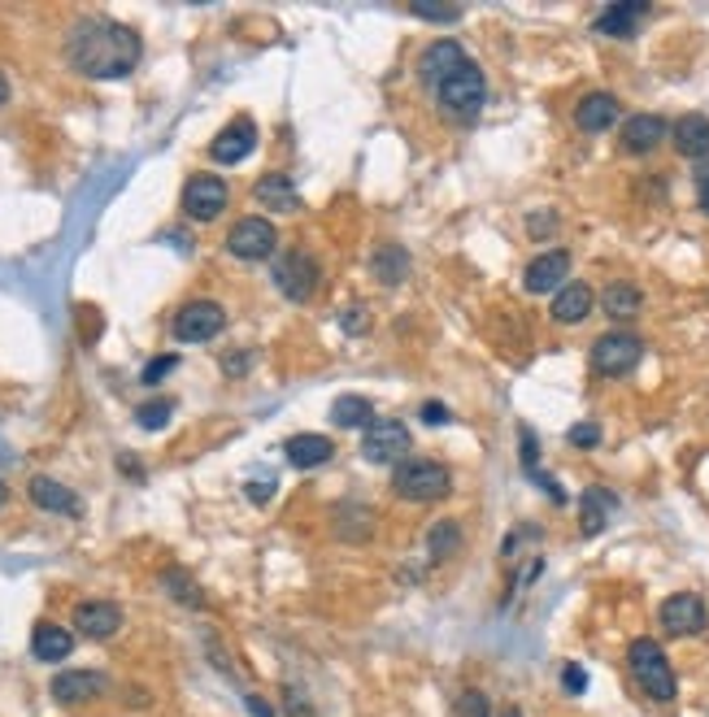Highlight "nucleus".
I'll return each instance as SVG.
<instances>
[{
    "instance_id": "f257e3e1",
    "label": "nucleus",
    "mask_w": 709,
    "mask_h": 717,
    "mask_svg": "<svg viewBox=\"0 0 709 717\" xmlns=\"http://www.w3.org/2000/svg\"><path fill=\"white\" fill-rule=\"evenodd\" d=\"M418 78L448 122H474L488 105V78L457 39H435L418 57Z\"/></svg>"
},
{
    "instance_id": "f03ea898",
    "label": "nucleus",
    "mask_w": 709,
    "mask_h": 717,
    "mask_svg": "<svg viewBox=\"0 0 709 717\" xmlns=\"http://www.w3.org/2000/svg\"><path fill=\"white\" fill-rule=\"evenodd\" d=\"M140 57H144V44L127 22L87 13L65 31V61L83 78H100V83L127 78L140 65Z\"/></svg>"
},
{
    "instance_id": "7ed1b4c3",
    "label": "nucleus",
    "mask_w": 709,
    "mask_h": 717,
    "mask_svg": "<svg viewBox=\"0 0 709 717\" xmlns=\"http://www.w3.org/2000/svg\"><path fill=\"white\" fill-rule=\"evenodd\" d=\"M627 670H632L636 688H640L653 705H675V701H680L675 670H671V661H666V653H662L658 640H649V635L632 640V648H627Z\"/></svg>"
},
{
    "instance_id": "20e7f679",
    "label": "nucleus",
    "mask_w": 709,
    "mask_h": 717,
    "mask_svg": "<svg viewBox=\"0 0 709 717\" xmlns=\"http://www.w3.org/2000/svg\"><path fill=\"white\" fill-rule=\"evenodd\" d=\"M392 491L409 505H431V500H444L453 491V478L440 461H418V457H405L392 474Z\"/></svg>"
},
{
    "instance_id": "39448f33",
    "label": "nucleus",
    "mask_w": 709,
    "mask_h": 717,
    "mask_svg": "<svg viewBox=\"0 0 709 717\" xmlns=\"http://www.w3.org/2000/svg\"><path fill=\"white\" fill-rule=\"evenodd\" d=\"M271 279H275L279 296H288L292 305H305V301H314V292H319V283H323V266L314 262V253L292 248V253H284V257L275 262Z\"/></svg>"
},
{
    "instance_id": "423d86ee",
    "label": "nucleus",
    "mask_w": 709,
    "mask_h": 717,
    "mask_svg": "<svg viewBox=\"0 0 709 717\" xmlns=\"http://www.w3.org/2000/svg\"><path fill=\"white\" fill-rule=\"evenodd\" d=\"M409 452V426L396 417H374L361 435V461L365 465H400Z\"/></svg>"
},
{
    "instance_id": "0eeeda50",
    "label": "nucleus",
    "mask_w": 709,
    "mask_h": 717,
    "mask_svg": "<svg viewBox=\"0 0 709 717\" xmlns=\"http://www.w3.org/2000/svg\"><path fill=\"white\" fill-rule=\"evenodd\" d=\"M645 357V340L640 336H632V331H610V336H601L597 344H592V369L601 374V378H623V374H632L636 365Z\"/></svg>"
},
{
    "instance_id": "6e6552de",
    "label": "nucleus",
    "mask_w": 709,
    "mask_h": 717,
    "mask_svg": "<svg viewBox=\"0 0 709 717\" xmlns=\"http://www.w3.org/2000/svg\"><path fill=\"white\" fill-rule=\"evenodd\" d=\"M223 327H227V309H223L218 301H192V305H183V309L175 314V323H170V331H175L179 344H205V340H214Z\"/></svg>"
},
{
    "instance_id": "1a4fd4ad",
    "label": "nucleus",
    "mask_w": 709,
    "mask_h": 717,
    "mask_svg": "<svg viewBox=\"0 0 709 717\" xmlns=\"http://www.w3.org/2000/svg\"><path fill=\"white\" fill-rule=\"evenodd\" d=\"M227 205H231L227 179H218V174H192L188 179V187H183V214L192 222H214Z\"/></svg>"
},
{
    "instance_id": "9d476101",
    "label": "nucleus",
    "mask_w": 709,
    "mask_h": 717,
    "mask_svg": "<svg viewBox=\"0 0 709 717\" xmlns=\"http://www.w3.org/2000/svg\"><path fill=\"white\" fill-rule=\"evenodd\" d=\"M279 244V231L271 218H240L227 235V253L240 257V262H266Z\"/></svg>"
},
{
    "instance_id": "9b49d317",
    "label": "nucleus",
    "mask_w": 709,
    "mask_h": 717,
    "mask_svg": "<svg viewBox=\"0 0 709 717\" xmlns=\"http://www.w3.org/2000/svg\"><path fill=\"white\" fill-rule=\"evenodd\" d=\"M662 631L684 640V635H701L709 627V613H706V600L697 592H675L666 605H662Z\"/></svg>"
},
{
    "instance_id": "f8f14e48",
    "label": "nucleus",
    "mask_w": 709,
    "mask_h": 717,
    "mask_svg": "<svg viewBox=\"0 0 709 717\" xmlns=\"http://www.w3.org/2000/svg\"><path fill=\"white\" fill-rule=\"evenodd\" d=\"M566 279H570V253L566 248H549V253H540L527 270H522V288L531 292V296H544V292H562L566 288Z\"/></svg>"
},
{
    "instance_id": "ddd939ff",
    "label": "nucleus",
    "mask_w": 709,
    "mask_h": 717,
    "mask_svg": "<svg viewBox=\"0 0 709 717\" xmlns=\"http://www.w3.org/2000/svg\"><path fill=\"white\" fill-rule=\"evenodd\" d=\"M253 148H257V122L253 118H236V122H227L218 131V139L209 144V157L218 166H240L244 157H253Z\"/></svg>"
},
{
    "instance_id": "4468645a",
    "label": "nucleus",
    "mask_w": 709,
    "mask_h": 717,
    "mask_svg": "<svg viewBox=\"0 0 709 717\" xmlns=\"http://www.w3.org/2000/svg\"><path fill=\"white\" fill-rule=\"evenodd\" d=\"M645 17H649V4L645 0H618V4H605L592 17V31L597 35H610V39H636V31H640Z\"/></svg>"
},
{
    "instance_id": "2eb2a0df",
    "label": "nucleus",
    "mask_w": 709,
    "mask_h": 717,
    "mask_svg": "<svg viewBox=\"0 0 709 717\" xmlns=\"http://www.w3.org/2000/svg\"><path fill=\"white\" fill-rule=\"evenodd\" d=\"M662 139H671V122L658 113H636L623 122V153L632 157H649L653 148H662Z\"/></svg>"
},
{
    "instance_id": "dca6fc26",
    "label": "nucleus",
    "mask_w": 709,
    "mask_h": 717,
    "mask_svg": "<svg viewBox=\"0 0 709 717\" xmlns=\"http://www.w3.org/2000/svg\"><path fill=\"white\" fill-rule=\"evenodd\" d=\"M74 627L83 640H113L122 631V609L113 600H83L74 609Z\"/></svg>"
},
{
    "instance_id": "f3484780",
    "label": "nucleus",
    "mask_w": 709,
    "mask_h": 717,
    "mask_svg": "<svg viewBox=\"0 0 709 717\" xmlns=\"http://www.w3.org/2000/svg\"><path fill=\"white\" fill-rule=\"evenodd\" d=\"M618 113H623L618 96H610V92H588V96L575 105V126H579L584 135H601V131H610V126L618 122Z\"/></svg>"
},
{
    "instance_id": "a211bd4d",
    "label": "nucleus",
    "mask_w": 709,
    "mask_h": 717,
    "mask_svg": "<svg viewBox=\"0 0 709 717\" xmlns=\"http://www.w3.org/2000/svg\"><path fill=\"white\" fill-rule=\"evenodd\" d=\"M253 200H257L262 209H271V214H297V209H301V192H297L292 174H284V170L262 174L257 187H253Z\"/></svg>"
},
{
    "instance_id": "6ab92c4d",
    "label": "nucleus",
    "mask_w": 709,
    "mask_h": 717,
    "mask_svg": "<svg viewBox=\"0 0 709 717\" xmlns=\"http://www.w3.org/2000/svg\"><path fill=\"white\" fill-rule=\"evenodd\" d=\"M26 496H31V505L44 509V513H65V518H79V513H83L79 496H74L65 483L48 478V474H35V478L26 483Z\"/></svg>"
},
{
    "instance_id": "aec40b11",
    "label": "nucleus",
    "mask_w": 709,
    "mask_h": 717,
    "mask_svg": "<svg viewBox=\"0 0 709 717\" xmlns=\"http://www.w3.org/2000/svg\"><path fill=\"white\" fill-rule=\"evenodd\" d=\"M105 696V675H92V670H65L52 679V701L57 705H87Z\"/></svg>"
},
{
    "instance_id": "412c9836",
    "label": "nucleus",
    "mask_w": 709,
    "mask_h": 717,
    "mask_svg": "<svg viewBox=\"0 0 709 717\" xmlns=\"http://www.w3.org/2000/svg\"><path fill=\"white\" fill-rule=\"evenodd\" d=\"M671 144H675V153L688 157V161L709 157V118L706 113H684V118L671 126Z\"/></svg>"
},
{
    "instance_id": "4be33fe9",
    "label": "nucleus",
    "mask_w": 709,
    "mask_h": 717,
    "mask_svg": "<svg viewBox=\"0 0 709 717\" xmlns=\"http://www.w3.org/2000/svg\"><path fill=\"white\" fill-rule=\"evenodd\" d=\"M592 305H597V296H592V288L588 283H566L557 296H553V323H562V327H579L588 314H592Z\"/></svg>"
},
{
    "instance_id": "5701e85b",
    "label": "nucleus",
    "mask_w": 709,
    "mask_h": 717,
    "mask_svg": "<svg viewBox=\"0 0 709 717\" xmlns=\"http://www.w3.org/2000/svg\"><path fill=\"white\" fill-rule=\"evenodd\" d=\"M284 452H288V465H297V470H319V465H327V461L336 457V443H332L327 435H292V439L284 443Z\"/></svg>"
},
{
    "instance_id": "b1692460",
    "label": "nucleus",
    "mask_w": 709,
    "mask_h": 717,
    "mask_svg": "<svg viewBox=\"0 0 709 717\" xmlns=\"http://www.w3.org/2000/svg\"><path fill=\"white\" fill-rule=\"evenodd\" d=\"M70 653H74V635H70L65 627L39 622V627L31 631V657H35V661H65Z\"/></svg>"
},
{
    "instance_id": "393cba45",
    "label": "nucleus",
    "mask_w": 709,
    "mask_h": 717,
    "mask_svg": "<svg viewBox=\"0 0 709 717\" xmlns=\"http://www.w3.org/2000/svg\"><path fill=\"white\" fill-rule=\"evenodd\" d=\"M370 275H374L383 288L405 283V279H409V253H405L400 244H378V248L370 253Z\"/></svg>"
},
{
    "instance_id": "a878e982",
    "label": "nucleus",
    "mask_w": 709,
    "mask_h": 717,
    "mask_svg": "<svg viewBox=\"0 0 709 717\" xmlns=\"http://www.w3.org/2000/svg\"><path fill=\"white\" fill-rule=\"evenodd\" d=\"M601 309H605V318H614V323H632V318H640V309H645V292H640L636 283H610L605 296H601Z\"/></svg>"
},
{
    "instance_id": "bb28decb",
    "label": "nucleus",
    "mask_w": 709,
    "mask_h": 717,
    "mask_svg": "<svg viewBox=\"0 0 709 717\" xmlns=\"http://www.w3.org/2000/svg\"><path fill=\"white\" fill-rule=\"evenodd\" d=\"M579 505H584V535H601L605 522H610V513L618 509L614 491H605V487H588Z\"/></svg>"
},
{
    "instance_id": "cd10ccee",
    "label": "nucleus",
    "mask_w": 709,
    "mask_h": 717,
    "mask_svg": "<svg viewBox=\"0 0 709 717\" xmlns=\"http://www.w3.org/2000/svg\"><path fill=\"white\" fill-rule=\"evenodd\" d=\"M332 422L345 426V430H365L374 422V404L365 396H336L332 404Z\"/></svg>"
},
{
    "instance_id": "c85d7f7f",
    "label": "nucleus",
    "mask_w": 709,
    "mask_h": 717,
    "mask_svg": "<svg viewBox=\"0 0 709 717\" xmlns=\"http://www.w3.org/2000/svg\"><path fill=\"white\" fill-rule=\"evenodd\" d=\"M161 587L170 592V600H179V605H188V609H205V596H201L196 579H188L183 570H166V574H161Z\"/></svg>"
},
{
    "instance_id": "c756f323",
    "label": "nucleus",
    "mask_w": 709,
    "mask_h": 717,
    "mask_svg": "<svg viewBox=\"0 0 709 717\" xmlns=\"http://www.w3.org/2000/svg\"><path fill=\"white\" fill-rule=\"evenodd\" d=\"M426 548H431L435 561L453 557V552L461 548V526H457V522H435V526L426 531Z\"/></svg>"
},
{
    "instance_id": "7c9ffc66",
    "label": "nucleus",
    "mask_w": 709,
    "mask_h": 717,
    "mask_svg": "<svg viewBox=\"0 0 709 717\" xmlns=\"http://www.w3.org/2000/svg\"><path fill=\"white\" fill-rule=\"evenodd\" d=\"M170 413H175V400H153V404H140V409H135V422H140L144 430H161V426L170 422Z\"/></svg>"
},
{
    "instance_id": "2f4dec72",
    "label": "nucleus",
    "mask_w": 709,
    "mask_h": 717,
    "mask_svg": "<svg viewBox=\"0 0 709 717\" xmlns=\"http://www.w3.org/2000/svg\"><path fill=\"white\" fill-rule=\"evenodd\" d=\"M409 13H413V17H426V22H457V17H461L457 4H426V0H413Z\"/></svg>"
},
{
    "instance_id": "473e14b6",
    "label": "nucleus",
    "mask_w": 709,
    "mask_h": 717,
    "mask_svg": "<svg viewBox=\"0 0 709 717\" xmlns=\"http://www.w3.org/2000/svg\"><path fill=\"white\" fill-rule=\"evenodd\" d=\"M175 365H179V357H175V353H166V357H153L148 365H144V369H140V382H144V387H157V382H161V378H166Z\"/></svg>"
},
{
    "instance_id": "72a5a7b5",
    "label": "nucleus",
    "mask_w": 709,
    "mask_h": 717,
    "mask_svg": "<svg viewBox=\"0 0 709 717\" xmlns=\"http://www.w3.org/2000/svg\"><path fill=\"white\" fill-rule=\"evenodd\" d=\"M457 717H492V705L483 692H461L457 696Z\"/></svg>"
},
{
    "instance_id": "f704fd0d",
    "label": "nucleus",
    "mask_w": 709,
    "mask_h": 717,
    "mask_svg": "<svg viewBox=\"0 0 709 717\" xmlns=\"http://www.w3.org/2000/svg\"><path fill=\"white\" fill-rule=\"evenodd\" d=\"M566 439H570L575 448H597V443H601V426H597V422H575V426L566 430Z\"/></svg>"
},
{
    "instance_id": "c9c22d12",
    "label": "nucleus",
    "mask_w": 709,
    "mask_h": 717,
    "mask_svg": "<svg viewBox=\"0 0 709 717\" xmlns=\"http://www.w3.org/2000/svg\"><path fill=\"white\" fill-rule=\"evenodd\" d=\"M340 327H345L349 336H365V331H370V309H365V305H349L345 318H340Z\"/></svg>"
},
{
    "instance_id": "e433bc0d",
    "label": "nucleus",
    "mask_w": 709,
    "mask_h": 717,
    "mask_svg": "<svg viewBox=\"0 0 709 717\" xmlns=\"http://www.w3.org/2000/svg\"><path fill=\"white\" fill-rule=\"evenodd\" d=\"M562 688H566L570 696H584V688H588V675H584V666H575V661H570V666L562 670Z\"/></svg>"
},
{
    "instance_id": "4c0bfd02",
    "label": "nucleus",
    "mask_w": 709,
    "mask_h": 717,
    "mask_svg": "<svg viewBox=\"0 0 709 717\" xmlns=\"http://www.w3.org/2000/svg\"><path fill=\"white\" fill-rule=\"evenodd\" d=\"M422 422H426V426H444V422H448V409L435 404V400H426V404H422Z\"/></svg>"
},
{
    "instance_id": "58836bf2",
    "label": "nucleus",
    "mask_w": 709,
    "mask_h": 717,
    "mask_svg": "<svg viewBox=\"0 0 709 717\" xmlns=\"http://www.w3.org/2000/svg\"><path fill=\"white\" fill-rule=\"evenodd\" d=\"M275 496V478H266V483H249V500L253 505H266Z\"/></svg>"
},
{
    "instance_id": "ea45409f",
    "label": "nucleus",
    "mask_w": 709,
    "mask_h": 717,
    "mask_svg": "<svg viewBox=\"0 0 709 717\" xmlns=\"http://www.w3.org/2000/svg\"><path fill=\"white\" fill-rule=\"evenodd\" d=\"M288 717H319L310 709V701L305 696H297V692H288Z\"/></svg>"
},
{
    "instance_id": "a19ab883",
    "label": "nucleus",
    "mask_w": 709,
    "mask_h": 717,
    "mask_svg": "<svg viewBox=\"0 0 709 717\" xmlns=\"http://www.w3.org/2000/svg\"><path fill=\"white\" fill-rule=\"evenodd\" d=\"M697 200H701V214L709 218V166L697 170Z\"/></svg>"
},
{
    "instance_id": "79ce46f5",
    "label": "nucleus",
    "mask_w": 709,
    "mask_h": 717,
    "mask_svg": "<svg viewBox=\"0 0 709 717\" xmlns=\"http://www.w3.org/2000/svg\"><path fill=\"white\" fill-rule=\"evenodd\" d=\"M249 361H253L249 353H244V357H227L223 361V369H227V374H244V369H249Z\"/></svg>"
},
{
    "instance_id": "37998d69",
    "label": "nucleus",
    "mask_w": 709,
    "mask_h": 717,
    "mask_svg": "<svg viewBox=\"0 0 709 717\" xmlns=\"http://www.w3.org/2000/svg\"><path fill=\"white\" fill-rule=\"evenodd\" d=\"M244 705H249V714H257V717H275V709H271V705H262L257 696H244Z\"/></svg>"
},
{
    "instance_id": "c03bdc74",
    "label": "nucleus",
    "mask_w": 709,
    "mask_h": 717,
    "mask_svg": "<svg viewBox=\"0 0 709 717\" xmlns=\"http://www.w3.org/2000/svg\"><path fill=\"white\" fill-rule=\"evenodd\" d=\"M553 222H557V218H553V214H544V218H531V231H536V235H540V231H549V227H553Z\"/></svg>"
},
{
    "instance_id": "a18cd8bd",
    "label": "nucleus",
    "mask_w": 709,
    "mask_h": 717,
    "mask_svg": "<svg viewBox=\"0 0 709 717\" xmlns=\"http://www.w3.org/2000/svg\"><path fill=\"white\" fill-rule=\"evenodd\" d=\"M4 100H9V78L0 74V105H4Z\"/></svg>"
},
{
    "instance_id": "49530a36",
    "label": "nucleus",
    "mask_w": 709,
    "mask_h": 717,
    "mask_svg": "<svg viewBox=\"0 0 709 717\" xmlns=\"http://www.w3.org/2000/svg\"><path fill=\"white\" fill-rule=\"evenodd\" d=\"M4 500H9V487H4V483H0V509H4Z\"/></svg>"
}]
</instances>
